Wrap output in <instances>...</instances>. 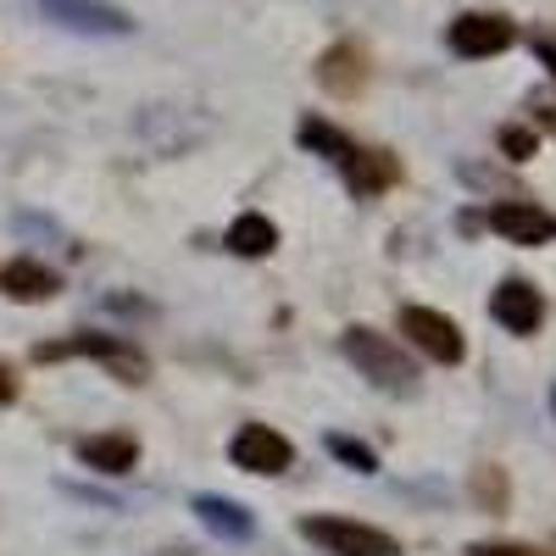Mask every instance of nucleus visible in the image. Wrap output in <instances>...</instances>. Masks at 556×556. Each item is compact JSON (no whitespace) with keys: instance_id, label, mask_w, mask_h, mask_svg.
Instances as JSON below:
<instances>
[{"instance_id":"obj_17","label":"nucleus","mask_w":556,"mask_h":556,"mask_svg":"<svg viewBox=\"0 0 556 556\" xmlns=\"http://www.w3.org/2000/svg\"><path fill=\"white\" fill-rule=\"evenodd\" d=\"M468 556H551L545 545H523V540H490V545H473Z\"/></svg>"},{"instance_id":"obj_19","label":"nucleus","mask_w":556,"mask_h":556,"mask_svg":"<svg viewBox=\"0 0 556 556\" xmlns=\"http://www.w3.org/2000/svg\"><path fill=\"white\" fill-rule=\"evenodd\" d=\"M7 401H17V374L0 362V406H7Z\"/></svg>"},{"instance_id":"obj_8","label":"nucleus","mask_w":556,"mask_h":556,"mask_svg":"<svg viewBox=\"0 0 556 556\" xmlns=\"http://www.w3.org/2000/svg\"><path fill=\"white\" fill-rule=\"evenodd\" d=\"M317 84L329 89V96H340V101H356L367 89V51L351 45V39L329 45V51L317 56Z\"/></svg>"},{"instance_id":"obj_15","label":"nucleus","mask_w":556,"mask_h":556,"mask_svg":"<svg viewBox=\"0 0 556 556\" xmlns=\"http://www.w3.org/2000/svg\"><path fill=\"white\" fill-rule=\"evenodd\" d=\"M45 7H51L56 17H73L78 28H112V34L128 28V23H123L117 12H106V7H78V0H45Z\"/></svg>"},{"instance_id":"obj_20","label":"nucleus","mask_w":556,"mask_h":556,"mask_svg":"<svg viewBox=\"0 0 556 556\" xmlns=\"http://www.w3.org/2000/svg\"><path fill=\"white\" fill-rule=\"evenodd\" d=\"M540 56H545V67H551V78H556V39H545V45H540Z\"/></svg>"},{"instance_id":"obj_10","label":"nucleus","mask_w":556,"mask_h":556,"mask_svg":"<svg viewBox=\"0 0 556 556\" xmlns=\"http://www.w3.org/2000/svg\"><path fill=\"white\" fill-rule=\"evenodd\" d=\"M78 462L96 473H128L139 462V440L134 434H89V440H78Z\"/></svg>"},{"instance_id":"obj_13","label":"nucleus","mask_w":556,"mask_h":556,"mask_svg":"<svg viewBox=\"0 0 556 556\" xmlns=\"http://www.w3.org/2000/svg\"><path fill=\"white\" fill-rule=\"evenodd\" d=\"M195 513H201V523L217 529V534H235V540L251 534V518L240 513L235 501H223V495H201V501H195Z\"/></svg>"},{"instance_id":"obj_12","label":"nucleus","mask_w":556,"mask_h":556,"mask_svg":"<svg viewBox=\"0 0 556 556\" xmlns=\"http://www.w3.org/2000/svg\"><path fill=\"white\" fill-rule=\"evenodd\" d=\"M273 245H278V223L262 212H240L235 228H228V251H240V256H267Z\"/></svg>"},{"instance_id":"obj_14","label":"nucleus","mask_w":556,"mask_h":556,"mask_svg":"<svg viewBox=\"0 0 556 556\" xmlns=\"http://www.w3.org/2000/svg\"><path fill=\"white\" fill-rule=\"evenodd\" d=\"M301 146H312V151H323V156H329V162H345L356 146H351V139L340 134V128H329V123H317V117H306L301 123Z\"/></svg>"},{"instance_id":"obj_16","label":"nucleus","mask_w":556,"mask_h":556,"mask_svg":"<svg viewBox=\"0 0 556 556\" xmlns=\"http://www.w3.org/2000/svg\"><path fill=\"white\" fill-rule=\"evenodd\" d=\"M329 451L345 462V468H356V473H379L374 445H362V440H351V434H329Z\"/></svg>"},{"instance_id":"obj_5","label":"nucleus","mask_w":556,"mask_h":556,"mask_svg":"<svg viewBox=\"0 0 556 556\" xmlns=\"http://www.w3.org/2000/svg\"><path fill=\"white\" fill-rule=\"evenodd\" d=\"M445 39H451V51H456V56L479 62V56H501L506 45H513V23L495 17V12H468V17H456V23H451Z\"/></svg>"},{"instance_id":"obj_2","label":"nucleus","mask_w":556,"mask_h":556,"mask_svg":"<svg viewBox=\"0 0 556 556\" xmlns=\"http://www.w3.org/2000/svg\"><path fill=\"white\" fill-rule=\"evenodd\" d=\"M301 534L312 545H323L329 556H401V540L374 529V523H356V518H334V513H317L301 518Z\"/></svg>"},{"instance_id":"obj_4","label":"nucleus","mask_w":556,"mask_h":556,"mask_svg":"<svg viewBox=\"0 0 556 556\" xmlns=\"http://www.w3.org/2000/svg\"><path fill=\"white\" fill-rule=\"evenodd\" d=\"M228 456H235V468H245V473H285L290 462H295V445L278 434V429H267V424H245L240 434H235V445H228Z\"/></svg>"},{"instance_id":"obj_6","label":"nucleus","mask_w":556,"mask_h":556,"mask_svg":"<svg viewBox=\"0 0 556 556\" xmlns=\"http://www.w3.org/2000/svg\"><path fill=\"white\" fill-rule=\"evenodd\" d=\"M490 228L501 240H513V245H545L556 240V217L534 201H495L490 206Z\"/></svg>"},{"instance_id":"obj_7","label":"nucleus","mask_w":556,"mask_h":556,"mask_svg":"<svg viewBox=\"0 0 556 556\" xmlns=\"http://www.w3.org/2000/svg\"><path fill=\"white\" fill-rule=\"evenodd\" d=\"M490 317L506 334H534L545 323V301H540V290L529 285V278H506V285L490 295Z\"/></svg>"},{"instance_id":"obj_18","label":"nucleus","mask_w":556,"mask_h":556,"mask_svg":"<svg viewBox=\"0 0 556 556\" xmlns=\"http://www.w3.org/2000/svg\"><path fill=\"white\" fill-rule=\"evenodd\" d=\"M501 151L513 156V162H529L534 156V134L529 128H501Z\"/></svg>"},{"instance_id":"obj_3","label":"nucleus","mask_w":556,"mask_h":556,"mask_svg":"<svg viewBox=\"0 0 556 556\" xmlns=\"http://www.w3.org/2000/svg\"><path fill=\"white\" fill-rule=\"evenodd\" d=\"M401 334L424 356H434V362H462V356H468L462 329H456L445 312H434V306H401Z\"/></svg>"},{"instance_id":"obj_1","label":"nucleus","mask_w":556,"mask_h":556,"mask_svg":"<svg viewBox=\"0 0 556 556\" xmlns=\"http://www.w3.org/2000/svg\"><path fill=\"white\" fill-rule=\"evenodd\" d=\"M345 356L362 367L367 379H374L379 390H417V367L406 362V351L390 340V334H379V329H345Z\"/></svg>"},{"instance_id":"obj_9","label":"nucleus","mask_w":556,"mask_h":556,"mask_svg":"<svg viewBox=\"0 0 556 556\" xmlns=\"http://www.w3.org/2000/svg\"><path fill=\"white\" fill-rule=\"evenodd\" d=\"M56 290H62V278L45 267V262H34V256H17V262L0 267V295H7V301L34 306V301H51Z\"/></svg>"},{"instance_id":"obj_11","label":"nucleus","mask_w":556,"mask_h":556,"mask_svg":"<svg viewBox=\"0 0 556 556\" xmlns=\"http://www.w3.org/2000/svg\"><path fill=\"white\" fill-rule=\"evenodd\" d=\"M340 167H345V178H351V190H362V195H379V190H390V184L401 178V167H395L384 151H351Z\"/></svg>"}]
</instances>
